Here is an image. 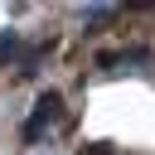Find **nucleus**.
<instances>
[{"label":"nucleus","mask_w":155,"mask_h":155,"mask_svg":"<svg viewBox=\"0 0 155 155\" xmlns=\"http://www.w3.org/2000/svg\"><path fill=\"white\" fill-rule=\"evenodd\" d=\"M58 116H63V97H58V92H39V102H34V116L24 121V140H39V136H44V131H48Z\"/></svg>","instance_id":"obj_1"},{"label":"nucleus","mask_w":155,"mask_h":155,"mask_svg":"<svg viewBox=\"0 0 155 155\" xmlns=\"http://www.w3.org/2000/svg\"><path fill=\"white\" fill-rule=\"evenodd\" d=\"M10 53H15V34L5 29V34H0V58H10Z\"/></svg>","instance_id":"obj_2"}]
</instances>
